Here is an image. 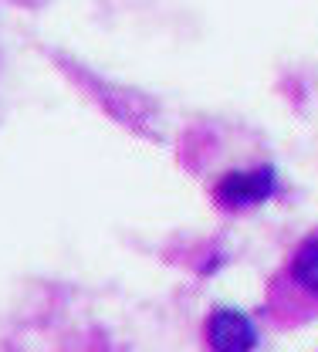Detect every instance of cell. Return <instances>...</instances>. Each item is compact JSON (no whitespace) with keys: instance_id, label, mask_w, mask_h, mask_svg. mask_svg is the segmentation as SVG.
Instances as JSON below:
<instances>
[{"instance_id":"obj_1","label":"cell","mask_w":318,"mask_h":352,"mask_svg":"<svg viewBox=\"0 0 318 352\" xmlns=\"http://www.w3.org/2000/svg\"><path fill=\"white\" fill-rule=\"evenodd\" d=\"M274 193V170L261 166V170H240V173H227L217 183V200L237 210V207H254L264 204Z\"/></svg>"},{"instance_id":"obj_2","label":"cell","mask_w":318,"mask_h":352,"mask_svg":"<svg viewBox=\"0 0 318 352\" xmlns=\"http://www.w3.org/2000/svg\"><path fill=\"white\" fill-rule=\"evenodd\" d=\"M207 339L214 352H251L258 346V329L244 311L220 308L207 322Z\"/></svg>"},{"instance_id":"obj_3","label":"cell","mask_w":318,"mask_h":352,"mask_svg":"<svg viewBox=\"0 0 318 352\" xmlns=\"http://www.w3.org/2000/svg\"><path fill=\"white\" fill-rule=\"evenodd\" d=\"M291 278H295L312 298H318V237H308V241L298 248V254H295V261H291Z\"/></svg>"}]
</instances>
